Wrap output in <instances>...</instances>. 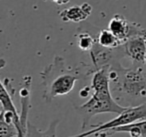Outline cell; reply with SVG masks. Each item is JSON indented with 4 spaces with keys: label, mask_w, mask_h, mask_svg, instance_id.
Masks as SVG:
<instances>
[{
    "label": "cell",
    "mask_w": 146,
    "mask_h": 137,
    "mask_svg": "<svg viewBox=\"0 0 146 137\" xmlns=\"http://www.w3.org/2000/svg\"><path fill=\"white\" fill-rule=\"evenodd\" d=\"M81 70L79 67L68 66L64 58L56 55L52 62L40 72L44 100L51 102L55 97L70 93L82 76Z\"/></svg>",
    "instance_id": "1"
},
{
    "label": "cell",
    "mask_w": 146,
    "mask_h": 137,
    "mask_svg": "<svg viewBox=\"0 0 146 137\" xmlns=\"http://www.w3.org/2000/svg\"><path fill=\"white\" fill-rule=\"evenodd\" d=\"M110 84L131 99L146 98V71L142 67L124 68L119 63L109 68Z\"/></svg>",
    "instance_id": "2"
},
{
    "label": "cell",
    "mask_w": 146,
    "mask_h": 137,
    "mask_svg": "<svg viewBox=\"0 0 146 137\" xmlns=\"http://www.w3.org/2000/svg\"><path fill=\"white\" fill-rule=\"evenodd\" d=\"M125 109L126 106L118 104L112 97L110 87L93 91L89 100L80 106L75 107L76 112L82 118V129H85L87 126H89L90 120L95 115L103 113H113L118 115Z\"/></svg>",
    "instance_id": "3"
},
{
    "label": "cell",
    "mask_w": 146,
    "mask_h": 137,
    "mask_svg": "<svg viewBox=\"0 0 146 137\" xmlns=\"http://www.w3.org/2000/svg\"><path fill=\"white\" fill-rule=\"evenodd\" d=\"M145 119H146V99L142 103L136 105V106L126 107V109L123 112L118 114L117 117L108 121V122L102 123V124L92 125V129H90V130L69 137H88V136H91V135L96 134V133L102 132V131L109 130V129L116 128V127H120V126H125V125H129L132 124V123L138 122V121L145 120Z\"/></svg>",
    "instance_id": "4"
},
{
    "label": "cell",
    "mask_w": 146,
    "mask_h": 137,
    "mask_svg": "<svg viewBox=\"0 0 146 137\" xmlns=\"http://www.w3.org/2000/svg\"><path fill=\"white\" fill-rule=\"evenodd\" d=\"M108 29L124 44L126 40L134 36L144 35L146 36V30L141 25L135 22H130L124 16L115 14L109 21Z\"/></svg>",
    "instance_id": "5"
},
{
    "label": "cell",
    "mask_w": 146,
    "mask_h": 137,
    "mask_svg": "<svg viewBox=\"0 0 146 137\" xmlns=\"http://www.w3.org/2000/svg\"><path fill=\"white\" fill-rule=\"evenodd\" d=\"M125 56L129 57L133 62L143 64L146 55V36H134L126 40L123 44Z\"/></svg>",
    "instance_id": "6"
},
{
    "label": "cell",
    "mask_w": 146,
    "mask_h": 137,
    "mask_svg": "<svg viewBox=\"0 0 146 137\" xmlns=\"http://www.w3.org/2000/svg\"><path fill=\"white\" fill-rule=\"evenodd\" d=\"M91 12L92 6L89 3L84 2L81 5H74L63 9L59 12V16L63 22L79 23L85 21L90 16Z\"/></svg>",
    "instance_id": "7"
},
{
    "label": "cell",
    "mask_w": 146,
    "mask_h": 137,
    "mask_svg": "<svg viewBox=\"0 0 146 137\" xmlns=\"http://www.w3.org/2000/svg\"><path fill=\"white\" fill-rule=\"evenodd\" d=\"M128 133L131 137H146V119L125 126L116 127L94 134V137H110L115 133Z\"/></svg>",
    "instance_id": "8"
},
{
    "label": "cell",
    "mask_w": 146,
    "mask_h": 137,
    "mask_svg": "<svg viewBox=\"0 0 146 137\" xmlns=\"http://www.w3.org/2000/svg\"><path fill=\"white\" fill-rule=\"evenodd\" d=\"M13 92H14V89L11 86L9 79H5L4 83H2L0 80V103L2 104L3 110L18 113L12 99Z\"/></svg>",
    "instance_id": "9"
},
{
    "label": "cell",
    "mask_w": 146,
    "mask_h": 137,
    "mask_svg": "<svg viewBox=\"0 0 146 137\" xmlns=\"http://www.w3.org/2000/svg\"><path fill=\"white\" fill-rule=\"evenodd\" d=\"M59 124V120L51 121L48 128L45 130H40L35 125L28 122L27 124V137H57V127Z\"/></svg>",
    "instance_id": "10"
},
{
    "label": "cell",
    "mask_w": 146,
    "mask_h": 137,
    "mask_svg": "<svg viewBox=\"0 0 146 137\" xmlns=\"http://www.w3.org/2000/svg\"><path fill=\"white\" fill-rule=\"evenodd\" d=\"M96 42L100 45V46L104 47V48H117V47L123 45V43L109 30V29H102L98 33V36L96 38Z\"/></svg>",
    "instance_id": "11"
},
{
    "label": "cell",
    "mask_w": 146,
    "mask_h": 137,
    "mask_svg": "<svg viewBox=\"0 0 146 137\" xmlns=\"http://www.w3.org/2000/svg\"><path fill=\"white\" fill-rule=\"evenodd\" d=\"M18 129L13 122L6 120L3 115V111L0 114V137H16Z\"/></svg>",
    "instance_id": "12"
},
{
    "label": "cell",
    "mask_w": 146,
    "mask_h": 137,
    "mask_svg": "<svg viewBox=\"0 0 146 137\" xmlns=\"http://www.w3.org/2000/svg\"><path fill=\"white\" fill-rule=\"evenodd\" d=\"M95 42L96 38H93V36L87 31L80 32L77 36V45L83 51H90L93 48Z\"/></svg>",
    "instance_id": "13"
},
{
    "label": "cell",
    "mask_w": 146,
    "mask_h": 137,
    "mask_svg": "<svg viewBox=\"0 0 146 137\" xmlns=\"http://www.w3.org/2000/svg\"><path fill=\"white\" fill-rule=\"evenodd\" d=\"M28 113L29 111L21 110L20 114V126L17 127L18 134L16 137H27V124H28Z\"/></svg>",
    "instance_id": "14"
},
{
    "label": "cell",
    "mask_w": 146,
    "mask_h": 137,
    "mask_svg": "<svg viewBox=\"0 0 146 137\" xmlns=\"http://www.w3.org/2000/svg\"><path fill=\"white\" fill-rule=\"evenodd\" d=\"M91 90V87H89V88H87V87H85V88L81 89L80 90V96L81 97H87L88 95H89V91Z\"/></svg>",
    "instance_id": "15"
},
{
    "label": "cell",
    "mask_w": 146,
    "mask_h": 137,
    "mask_svg": "<svg viewBox=\"0 0 146 137\" xmlns=\"http://www.w3.org/2000/svg\"><path fill=\"white\" fill-rule=\"evenodd\" d=\"M55 4L59 5V6H62V5H66L70 2V0H52Z\"/></svg>",
    "instance_id": "16"
},
{
    "label": "cell",
    "mask_w": 146,
    "mask_h": 137,
    "mask_svg": "<svg viewBox=\"0 0 146 137\" xmlns=\"http://www.w3.org/2000/svg\"><path fill=\"white\" fill-rule=\"evenodd\" d=\"M6 66V61H5L4 58H0V69L4 68Z\"/></svg>",
    "instance_id": "17"
},
{
    "label": "cell",
    "mask_w": 146,
    "mask_h": 137,
    "mask_svg": "<svg viewBox=\"0 0 146 137\" xmlns=\"http://www.w3.org/2000/svg\"><path fill=\"white\" fill-rule=\"evenodd\" d=\"M3 111V107H2V104L0 103V114H1V112Z\"/></svg>",
    "instance_id": "18"
},
{
    "label": "cell",
    "mask_w": 146,
    "mask_h": 137,
    "mask_svg": "<svg viewBox=\"0 0 146 137\" xmlns=\"http://www.w3.org/2000/svg\"><path fill=\"white\" fill-rule=\"evenodd\" d=\"M145 63H146V55H145Z\"/></svg>",
    "instance_id": "19"
}]
</instances>
